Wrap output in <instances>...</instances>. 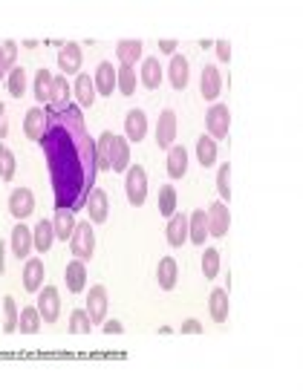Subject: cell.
<instances>
[{
	"instance_id": "obj_1",
	"label": "cell",
	"mask_w": 303,
	"mask_h": 392,
	"mask_svg": "<svg viewBox=\"0 0 303 392\" xmlns=\"http://www.w3.org/2000/svg\"><path fill=\"white\" fill-rule=\"evenodd\" d=\"M40 147L50 164L55 211H72V213L81 211L87 205V196L93 194L99 167H96V142L87 133L78 104H70L61 113L50 110Z\"/></svg>"
},
{
	"instance_id": "obj_2",
	"label": "cell",
	"mask_w": 303,
	"mask_h": 392,
	"mask_svg": "<svg viewBox=\"0 0 303 392\" xmlns=\"http://www.w3.org/2000/svg\"><path fill=\"white\" fill-rule=\"evenodd\" d=\"M124 191H127V202L133 208H142L148 199V170L142 164H130L127 167V179H124Z\"/></svg>"
},
{
	"instance_id": "obj_3",
	"label": "cell",
	"mask_w": 303,
	"mask_h": 392,
	"mask_svg": "<svg viewBox=\"0 0 303 392\" xmlns=\"http://www.w3.org/2000/svg\"><path fill=\"white\" fill-rule=\"evenodd\" d=\"M70 251L75 254V259L87 263V259H93L96 254V234H93V223H78L72 237H70Z\"/></svg>"
},
{
	"instance_id": "obj_4",
	"label": "cell",
	"mask_w": 303,
	"mask_h": 392,
	"mask_svg": "<svg viewBox=\"0 0 303 392\" xmlns=\"http://www.w3.org/2000/svg\"><path fill=\"white\" fill-rule=\"evenodd\" d=\"M228 130H231V110L226 104H214L205 113V136L216 142V139H226Z\"/></svg>"
},
{
	"instance_id": "obj_5",
	"label": "cell",
	"mask_w": 303,
	"mask_h": 392,
	"mask_svg": "<svg viewBox=\"0 0 303 392\" xmlns=\"http://www.w3.org/2000/svg\"><path fill=\"white\" fill-rule=\"evenodd\" d=\"M35 309L40 315L43 323H55L61 318V294L55 286H43L38 291V303H35Z\"/></svg>"
},
{
	"instance_id": "obj_6",
	"label": "cell",
	"mask_w": 303,
	"mask_h": 392,
	"mask_svg": "<svg viewBox=\"0 0 303 392\" xmlns=\"http://www.w3.org/2000/svg\"><path fill=\"white\" fill-rule=\"evenodd\" d=\"M205 216H208V234L216 237V240H223L228 234V228H231V211H228V205L226 202H211L208 211H205Z\"/></svg>"
},
{
	"instance_id": "obj_7",
	"label": "cell",
	"mask_w": 303,
	"mask_h": 392,
	"mask_svg": "<svg viewBox=\"0 0 303 392\" xmlns=\"http://www.w3.org/2000/svg\"><path fill=\"white\" fill-rule=\"evenodd\" d=\"M107 306H110V300H107V289L104 286H93L90 291H87L84 312H87V318H90V323H104Z\"/></svg>"
},
{
	"instance_id": "obj_8",
	"label": "cell",
	"mask_w": 303,
	"mask_h": 392,
	"mask_svg": "<svg viewBox=\"0 0 303 392\" xmlns=\"http://www.w3.org/2000/svg\"><path fill=\"white\" fill-rule=\"evenodd\" d=\"M156 145L162 150H170L173 145H177V113H173L170 107L162 110V116L156 121Z\"/></svg>"
},
{
	"instance_id": "obj_9",
	"label": "cell",
	"mask_w": 303,
	"mask_h": 392,
	"mask_svg": "<svg viewBox=\"0 0 303 392\" xmlns=\"http://www.w3.org/2000/svg\"><path fill=\"white\" fill-rule=\"evenodd\" d=\"M87 213H90V223L93 225H101L107 223V216H110V199H107V191L104 188H93V194L87 196Z\"/></svg>"
},
{
	"instance_id": "obj_10",
	"label": "cell",
	"mask_w": 303,
	"mask_h": 392,
	"mask_svg": "<svg viewBox=\"0 0 303 392\" xmlns=\"http://www.w3.org/2000/svg\"><path fill=\"white\" fill-rule=\"evenodd\" d=\"M32 211H35V194L29 188H15L9 194V213L18 223H23L26 216H32Z\"/></svg>"
},
{
	"instance_id": "obj_11",
	"label": "cell",
	"mask_w": 303,
	"mask_h": 392,
	"mask_svg": "<svg viewBox=\"0 0 303 392\" xmlns=\"http://www.w3.org/2000/svg\"><path fill=\"white\" fill-rule=\"evenodd\" d=\"M148 136V116L145 110L133 107V110H127L124 116V139L127 142H142Z\"/></svg>"
},
{
	"instance_id": "obj_12",
	"label": "cell",
	"mask_w": 303,
	"mask_h": 392,
	"mask_svg": "<svg viewBox=\"0 0 303 392\" xmlns=\"http://www.w3.org/2000/svg\"><path fill=\"white\" fill-rule=\"evenodd\" d=\"M81 61H84V55H81L78 43H72V40L61 43V50H58V69L64 75H78L81 72Z\"/></svg>"
},
{
	"instance_id": "obj_13",
	"label": "cell",
	"mask_w": 303,
	"mask_h": 392,
	"mask_svg": "<svg viewBox=\"0 0 303 392\" xmlns=\"http://www.w3.org/2000/svg\"><path fill=\"white\" fill-rule=\"evenodd\" d=\"M167 81L173 90H185L188 81H191V64L185 55H173L167 64Z\"/></svg>"
},
{
	"instance_id": "obj_14",
	"label": "cell",
	"mask_w": 303,
	"mask_h": 392,
	"mask_svg": "<svg viewBox=\"0 0 303 392\" xmlns=\"http://www.w3.org/2000/svg\"><path fill=\"white\" fill-rule=\"evenodd\" d=\"M47 118H50V110H40V107L26 110V116H23V133H26V139L40 142L43 130H47Z\"/></svg>"
},
{
	"instance_id": "obj_15",
	"label": "cell",
	"mask_w": 303,
	"mask_h": 392,
	"mask_svg": "<svg viewBox=\"0 0 303 392\" xmlns=\"http://www.w3.org/2000/svg\"><path fill=\"white\" fill-rule=\"evenodd\" d=\"M220 90H223L220 69L208 64V67L202 69V78H199V93H202L205 101H216V99H220Z\"/></svg>"
},
{
	"instance_id": "obj_16",
	"label": "cell",
	"mask_w": 303,
	"mask_h": 392,
	"mask_svg": "<svg viewBox=\"0 0 303 392\" xmlns=\"http://www.w3.org/2000/svg\"><path fill=\"white\" fill-rule=\"evenodd\" d=\"M165 237H167V245L170 248H180V245H185V240H188V216L185 213H173L170 220H167V228H165Z\"/></svg>"
},
{
	"instance_id": "obj_17",
	"label": "cell",
	"mask_w": 303,
	"mask_h": 392,
	"mask_svg": "<svg viewBox=\"0 0 303 392\" xmlns=\"http://www.w3.org/2000/svg\"><path fill=\"white\" fill-rule=\"evenodd\" d=\"M228 309H231L228 291H226V289H214V291H211V297H208V312H211V320H214V323H226V320H228Z\"/></svg>"
},
{
	"instance_id": "obj_18",
	"label": "cell",
	"mask_w": 303,
	"mask_h": 392,
	"mask_svg": "<svg viewBox=\"0 0 303 392\" xmlns=\"http://www.w3.org/2000/svg\"><path fill=\"white\" fill-rule=\"evenodd\" d=\"M130 167V142L121 136H113L110 142V170L116 173H127Z\"/></svg>"
},
{
	"instance_id": "obj_19",
	"label": "cell",
	"mask_w": 303,
	"mask_h": 392,
	"mask_svg": "<svg viewBox=\"0 0 303 392\" xmlns=\"http://www.w3.org/2000/svg\"><path fill=\"white\" fill-rule=\"evenodd\" d=\"M72 93H75V99H78V107H93V104H96V84H93V75L78 72V75H75V84H72Z\"/></svg>"
},
{
	"instance_id": "obj_20",
	"label": "cell",
	"mask_w": 303,
	"mask_h": 392,
	"mask_svg": "<svg viewBox=\"0 0 303 392\" xmlns=\"http://www.w3.org/2000/svg\"><path fill=\"white\" fill-rule=\"evenodd\" d=\"M93 84H96V96H113L116 93V67L110 61H101L93 75Z\"/></svg>"
},
{
	"instance_id": "obj_21",
	"label": "cell",
	"mask_w": 303,
	"mask_h": 392,
	"mask_svg": "<svg viewBox=\"0 0 303 392\" xmlns=\"http://www.w3.org/2000/svg\"><path fill=\"white\" fill-rule=\"evenodd\" d=\"M64 283H67L70 294H81L87 289V263H81V259H70V266L64 271Z\"/></svg>"
},
{
	"instance_id": "obj_22",
	"label": "cell",
	"mask_w": 303,
	"mask_h": 392,
	"mask_svg": "<svg viewBox=\"0 0 303 392\" xmlns=\"http://www.w3.org/2000/svg\"><path fill=\"white\" fill-rule=\"evenodd\" d=\"M116 55H119V64L121 67H133L139 64L142 58V40L139 38H124L116 43Z\"/></svg>"
},
{
	"instance_id": "obj_23",
	"label": "cell",
	"mask_w": 303,
	"mask_h": 392,
	"mask_svg": "<svg viewBox=\"0 0 303 392\" xmlns=\"http://www.w3.org/2000/svg\"><path fill=\"white\" fill-rule=\"evenodd\" d=\"M156 280H159V289L162 291H170L173 286H177V280H180L177 259H173V257H162L159 266H156Z\"/></svg>"
},
{
	"instance_id": "obj_24",
	"label": "cell",
	"mask_w": 303,
	"mask_h": 392,
	"mask_svg": "<svg viewBox=\"0 0 303 392\" xmlns=\"http://www.w3.org/2000/svg\"><path fill=\"white\" fill-rule=\"evenodd\" d=\"M188 173V150L182 145H173L167 150V177L170 179H182Z\"/></svg>"
},
{
	"instance_id": "obj_25",
	"label": "cell",
	"mask_w": 303,
	"mask_h": 392,
	"mask_svg": "<svg viewBox=\"0 0 303 392\" xmlns=\"http://www.w3.org/2000/svg\"><path fill=\"white\" fill-rule=\"evenodd\" d=\"M70 104H72L70 101V81H67V75H55L53 78V93H50V110L61 113Z\"/></svg>"
},
{
	"instance_id": "obj_26",
	"label": "cell",
	"mask_w": 303,
	"mask_h": 392,
	"mask_svg": "<svg viewBox=\"0 0 303 392\" xmlns=\"http://www.w3.org/2000/svg\"><path fill=\"white\" fill-rule=\"evenodd\" d=\"M43 274H47V271H43V263L38 257H29L26 266H23V289L38 294L43 289Z\"/></svg>"
},
{
	"instance_id": "obj_27",
	"label": "cell",
	"mask_w": 303,
	"mask_h": 392,
	"mask_svg": "<svg viewBox=\"0 0 303 392\" xmlns=\"http://www.w3.org/2000/svg\"><path fill=\"white\" fill-rule=\"evenodd\" d=\"M32 248H35V245H32V228H26L23 223H18V225L12 228V254L23 263Z\"/></svg>"
},
{
	"instance_id": "obj_28",
	"label": "cell",
	"mask_w": 303,
	"mask_h": 392,
	"mask_svg": "<svg viewBox=\"0 0 303 392\" xmlns=\"http://www.w3.org/2000/svg\"><path fill=\"white\" fill-rule=\"evenodd\" d=\"M53 78H55V75H53L47 67H40V69L35 72V81H32V96H35V101H38V104H50Z\"/></svg>"
},
{
	"instance_id": "obj_29",
	"label": "cell",
	"mask_w": 303,
	"mask_h": 392,
	"mask_svg": "<svg viewBox=\"0 0 303 392\" xmlns=\"http://www.w3.org/2000/svg\"><path fill=\"white\" fill-rule=\"evenodd\" d=\"M55 242V231H53V223L50 220H40L35 228H32V245L38 254H47Z\"/></svg>"
},
{
	"instance_id": "obj_30",
	"label": "cell",
	"mask_w": 303,
	"mask_h": 392,
	"mask_svg": "<svg viewBox=\"0 0 303 392\" xmlns=\"http://www.w3.org/2000/svg\"><path fill=\"white\" fill-rule=\"evenodd\" d=\"M188 240H191L194 245H202V242L208 240V216H205L202 208L194 211V213L188 216Z\"/></svg>"
},
{
	"instance_id": "obj_31",
	"label": "cell",
	"mask_w": 303,
	"mask_h": 392,
	"mask_svg": "<svg viewBox=\"0 0 303 392\" xmlns=\"http://www.w3.org/2000/svg\"><path fill=\"white\" fill-rule=\"evenodd\" d=\"M139 78H142V84L148 86V90H159V86H162V64H159V58H145Z\"/></svg>"
},
{
	"instance_id": "obj_32",
	"label": "cell",
	"mask_w": 303,
	"mask_h": 392,
	"mask_svg": "<svg viewBox=\"0 0 303 392\" xmlns=\"http://www.w3.org/2000/svg\"><path fill=\"white\" fill-rule=\"evenodd\" d=\"M75 225H78V223H75V213H72V211H55V220H53L55 240H67V242H70Z\"/></svg>"
},
{
	"instance_id": "obj_33",
	"label": "cell",
	"mask_w": 303,
	"mask_h": 392,
	"mask_svg": "<svg viewBox=\"0 0 303 392\" xmlns=\"http://www.w3.org/2000/svg\"><path fill=\"white\" fill-rule=\"evenodd\" d=\"M136 84H139V75L133 67H119L116 69V86L121 96H133L136 93Z\"/></svg>"
},
{
	"instance_id": "obj_34",
	"label": "cell",
	"mask_w": 303,
	"mask_h": 392,
	"mask_svg": "<svg viewBox=\"0 0 303 392\" xmlns=\"http://www.w3.org/2000/svg\"><path fill=\"white\" fill-rule=\"evenodd\" d=\"M40 315H38V309L35 306H23V312H21V318H18V332L21 335H38L40 332Z\"/></svg>"
},
{
	"instance_id": "obj_35",
	"label": "cell",
	"mask_w": 303,
	"mask_h": 392,
	"mask_svg": "<svg viewBox=\"0 0 303 392\" xmlns=\"http://www.w3.org/2000/svg\"><path fill=\"white\" fill-rule=\"evenodd\" d=\"M177 205H180L177 188H173V185H162V191H159V213L170 220V216L177 213Z\"/></svg>"
},
{
	"instance_id": "obj_36",
	"label": "cell",
	"mask_w": 303,
	"mask_h": 392,
	"mask_svg": "<svg viewBox=\"0 0 303 392\" xmlns=\"http://www.w3.org/2000/svg\"><path fill=\"white\" fill-rule=\"evenodd\" d=\"M6 86H9L12 99H23V93H26V69L23 67H12L6 72Z\"/></svg>"
},
{
	"instance_id": "obj_37",
	"label": "cell",
	"mask_w": 303,
	"mask_h": 392,
	"mask_svg": "<svg viewBox=\"0 0 303 392\" xmlns=\"http://www.w3.org/2000/svg\"><path fill=\"white\" fill-rule=\"evenodd\" d=\"M113 136L116 133L104 130V133L99 136V142H96V167H99V173L101 170H110V142H113Z\"/></svg>"
},
{
	"instance_id": "obj_38",
	"label": "cell",
	"mask_w": 303,
	"mask_h": 392,
	"mask_svg": "<svg viewBox=\"0 0 303 392\" xmlns=\"http://www.w3.org/2000/svg\"><path fill=\"white\" fill-rule=\"evenodd\" d=\"M15 173H18L15 153H12L6 145H0V182H12Z\"/></svg>"
},
{
	"instance_id": "obj_39",
	"label": "cell",
	"mask_w": 303,
	"mask_h": 392,
	"mask_svg": "<svg viewBox=\"0 0 303 392\" xmlns=\"http://www.w3.org/2000/svg\"><path fill=\"white\" fill-rule=\"evenodd\" d=\"M197 159L202 167H211L216 162V142L211 136H199L197 139Z\"/></svg>"
},
{
	"instance_id": "obj_40",
	"label": "cell",
	"mask_w": 303,
	"mask_h": 392,
	"mask_svg": "<svg viewBox=\"0 0 303 392\" xmlns=\"http://www.w3.org/2000/svg\"><path fill=\"white\" fill-rule=\"evenodd\" d=\"M18 318H21V312H18L15 297H4V332L6 335L18 332Z\"/></svg>"
},
{
	"instance_id": "obj_41",
	"label": "cell",
	"mask_w": 303,
	"mask_h": 392,
	"mask_svg": "<svg viewBox=\"0 0 303 392\" xmlns=\"http://www.w3.org/2000/svg\"><path fill=\"white\" fill-rule=\"evenodd\" d=\"M216 274H220V251L208 248V251H202V277L214 280Z\"/></svg>"
},
{
	"instance_id": "obj_42",
	"label": "cell",
	"mask_w": 303,
	"mask_h": 392,
	"mask_svg": "<svg viewBox=\"0 0 303 392\" xmlns=\"http://www.w3.org/2000/svg\"><path fill=\"white\" fill-rule=\"evenodd\" d=\"M90 332H93V323H90V318H87V312L75 309L70 315V335H90Z\"/></svg>"
},
{
	"instance_id": "obj_43",
	"label": "cell",
	"mask_w": 303,
	"mask_h": 392,
	"mask_svg": "<svg viewBox=\"0 0 303 392\" xmlns=\"http://www.w3.org/2000/svg\"><path fill=\"white\" fill-rule=\"evenodd\" d=\"M231 164H223L220 170H216V191H220V202H228L231 199Z\"/></svg>"
},
{
	"instance_id": "obj_44",
	"label": "cell",
	"mask_w": 303,
	"mask_h": 392,
	"mask_svg": "<svg viewBox=\"0 0 303 392\" xmlns=\"http://www.w3.org/2000/svg\"><path fill=\"white\" fill-rule=\"evenodd\" d=\"M0 50H4V61L9 64V69L15 67V58H18V43L15 40H4L0 43Z\"/></svg>"
},
{
	"instance_id": "obj_45",
	"label": "cell",
	"mask_w": 303,
	"mask_h": 392,
	"mask_svg": "<svg viewBox=\"0 0 303 392\" xmlns=\"http://www.w3.org/2000/svg\"><path fill=\"white\" fill-rule=\"evenodd\" d=\"M214 47H216V58H220L223 64H228V61H231V43H228V40H216Z\"/></svg>"
},
{
	"instance_id": "obj_46",
	"label": "cell",
	"mask_w": 303,
	"mask_h": 392,
	"mask_svg": "<svg viewBox=\"0 0 303 392\" xmlns=\"http://www.w3.org/2000/svg\"><path fill=\"white\" fill-rule=\"evenodd\" d=\"M182 335H202V323H199L197 318L185 320V323H182Z\"/></svg>"
},
{
	"instance_id": "obj_47",
	"label": "cell",
	"mask_w": 303,
	"mask_h": 392,
	"mask_svg": "<svg viewBox=\"0 0 303 392\" xmlns=\"http://www.w3.org/2000/svg\"><path fill=\"white\" fill-rule=\"evenodd\" d=\"M9 136V116H6V104H0V139Z\"/></svg>"
},
{
	"instance_id": "obj_48",
	"label": "cell",
	"mask_w": 303,
	"mask_h": 392,
	"mask_svg": "<svg viewBox=\"0 0 303 392\" xmlns=\"http://www.w3.org/2000/svg\"><path fill=\"white\" fill-rule=\"evenodd\" d=\"M177 47H180L177 40H159V50H162L165 55H177Z\"/></svg>"
},
{
	"instance_id": "obj_49",
	"label": "cell",
	"mask_w": 303,
	"mask_h": 392,
	"mask_svg": "<svg viewBox=\"0 0 303 392\" xmlns=\"http://www.w3.org/2000/svg\"><path fill=\"white\" fill-rule=\"evenodd\" d=\"M104 332H107V335H121V332H124V323H121V320H107V323H104Z\"/></svg>"
},
{
	"instance_id": "obj_50",
	"label": "cell",
	"mask_w": 303,
	"mask_h": 392,
	"mask_svg": "<svg viewBox=\"0 0 303 392\" xmlns=\"http://www.w3.org/2000/svg\"><path fill=\"white\" fill-rule=\"evenodd\" d=\"M6 271V242L0 240V274Z\"/></svg>"
},
{
	"instance_id": "obj_51",
	"label": "cell",
	"mask_w": 303,
	"mask_h": 392,
	"mask_svg": "<svg viewBox=\"0 0 303 392\" xmlns=\"http://www.w3.org/2000/svg\"><path fill=\"white\" fill-rule=\"evenodd\" d=\"M6 72H9V64L4 61V50H0V81L6 78Z\"/></svg>"
}]
</instances>
